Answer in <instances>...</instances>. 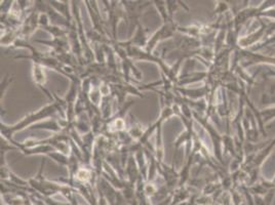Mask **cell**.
Listing matches in <instances>:
<instances>
[{"label": "cell", "instance_id": "1", "mask_svg": "<svg viewBox=\"0 0 275 205\" xmlns=\"http://www.w3.org/2000/svg\"><path fill=\"white\" fill-rule=\"evenodd\" d=\"M238 51V55L240 61V66L245 69V68L256 65V64H269V65H275V57L270 55H265L262 53H256L250 49H240L236 48Z\"/></svg>", "mask_w": 275, "mask_h": 205}, {"label": "cell", "instance_id": "2", "mask_svg": "<svg viewBox=\"0 0 275 205\" xmlns=\"http://www.w3.org/2000/svg\"><path fill=\"white\" fill-rule=\"evenodd\" d=\"M261 23V27L259 29H257L256 31L243 36V37H239L238 41H237V47L240 49H250L251 47H254L255 45H257L263 38H265L266 35V31L268 29V25L266 23H264L263 21H261V19L259 20Z\"/></svg>", "mask_w": 275, "mask_h": 205}, {"label": "cell", "instance_id": "3", "mask_svg": "<svg viewBox=\"0 0 275 205\" xmlns=\"http://www.w3.org/2000/svg\"><path fill=\"white\" fill-rule=\"evenodd\" d=\"M275 149V138L271 140V142L269 143V145L267 147H265L262 151H260L254 158L253 162L251 163V165H249L248 167L243 168L244 171H249L251 169L254 168H258L260 169V167L262 166V164L264 163V161H266V159L271 155L272 151Z\"/></svg>", "mask_w": 275, "mask_h": 205}, {"label": "cell", "instance_id": "4", "mask_svg": "<svg viewBox=\"0 0 275 205\" xmlns=\"http://www.w3.org/2000/svg\"><path fill=\"white\" fill-rule=\"evenodd\" d=\"M261 103L265 107L275 106V81L269 82L267 89L263 91L261 96Z\"/></svg>", "mask_w": 275, "mask_h": 205}, {"label": "cell", "instance_id": "5", "mask_svg": "<svg viewBox=\"0 0 275 205\" xmlns=\"http://www.w3.org/2000/svg\"><path fill=\"white\" fill-rule=\"evenodd\" d=\"M3 199L7 205H26V200H24L23 198L19 197V195L16 194L4 193Z\"/></svg>", "mask_w": 275, "mask_h": 205}, {"label": "cell", "instance_id": "6", "mask_svg": "<svg viewBox=\"0 0 275 205\" xmlns=\"http://www.w3.org/2000/svg\"><path fill=\"white\" fill-rule=\"evenodd\" d=\"M260 117L264 125H266L268 122L273 120L275 118V106L274 107H268L264 110L260 111Z\"/></svg>", "mask_w": 275, "mask_h": 205}, {"label": "cell", "instance_id": "7", "mask_svg": "<svg viewBox=\"0 0 275 205\" xmlns=\"http://www.w3.org/2000/svg\"><path fill=\"white\" fill-rule=\"evenodd\" d=\"M44 202L46 205H70L69 203H65V202H57L56 200H52L50 199L49 197H44Z\"/></svg>", "mask_w": 275, "mask_h": 205}, {"label": "cell", "instance_id": "8", "mask_svg": "<svg viewBox=\"0 0 275 205\" xmlns=\"http://www.w3.org/2000/svg\"><path fill=\"white\" fill-rule=\"evenodd\" d=\"M272 183H273V185H274V187H275V177L273 178V180H272Z\"/></svg>", "mask_w": 275, "mask_h": 205}]
</instances>
